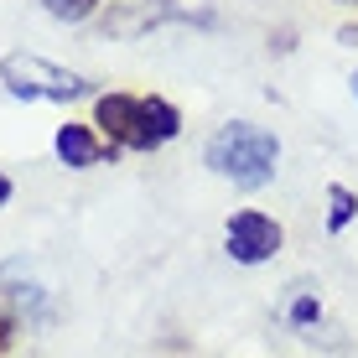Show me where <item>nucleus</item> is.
Returning <instances> with one entry per match:
<instances>
[{
	"label": "nucleus",
	"mask_w": 358,
	"mask_h": 358,
	"mask_svg": "<svg viewBox=\"0 0 358 358\" xmlns=\"http://www.w3.org/2000/svg\"><path fill=\"white\" fill-rule=\"evenodd\" d=\"M353 94H358V73H353Z\"/></svg>",
	"instance_id": "11"
},
{
	"label": "nucleus",
	"mask_w": 358,
	"mask_h": 358,
	"mask_svg": "<svg viewBox=\"0 0 358 358\" xmlns=\"http://www.w3.org/2000/svg\"><path fill=\"white\" fill-rule=\"evenodd\" d=\"M0 203H10V182L6 177H0Z\"/></svg>",
	"instance_id": "9"
},
{
	"label": "nucleus",
	"mask_w": 358,
	"mask_h": 358,
	"mask_svg": "<svg viewBox=\"0 0 358 358\" xmlns=\"http://www.w3.org/2000/svg\"><path fill=\"white\" fill-rule=\"evenodd\" d=\"M94 125L104 130L109 145H130V151H156V145L177 141L182 115L166 99H135V94H104L94 104Z\"/></svg>",
	"instance_id": "1"
},
{
	"label": "nucleus",
	"mask_w": 358,
	"mask_h": 358,
	"mask_svg": "<svg viewBox=\"0 0 358 358\" xmlns=\"http://www.w3.org/2000/svg\"><path fill=\"white\" fill-rule=\"evenodd\" d=\"M6 332H10V322H6V312H0V343H6Z\"/></svg>",
	"instance_id": "10"
},
{
	"label": "nucleus",
	"mask_w": 358,
	"mask_h": 358,
	"mask_svg": "<svg viewBox=\"0 0 358 358\" xmlns=\"http://www.w3.org/2000/svg\"><path fill=\"white\" fill-rule=\"evenodd\" d=\"M275 162H280V141L260 125H244V120L224 125L208 141V166L229 177L234 187H265L275 177Z\"/></svg>",
	"instance_id": "2"
},
{
	"label": "nucleus",
	"mask_w": 358,
	"mask_h": 358,
	"mask_svg": "<svg viewBox=\"0 0 358 358\" xmlns=\"http://www.w3.org/2000/svg\"><path fill=\"white\" fill-rule=\"evenodd\" d=\"M0 78H6V89L16 94V99H73V94H83L78 73L47 63V57H36V52L0 57Z\"/></svg>",
	"instance_id": "3"
},
{
	"label": "nucleus",
	"mask_w": 358,
	"mask_h": 358,
	"mask_svg": "<svg viewBox=\"0 0 358 358\" xmlns=\"http://www.w3.org/2000/svg\"><path fill=\"white\" fill-rule=\"evenodd\" d=\"M327 203H332V208H327V229L343 234V229H348V218L358 213V197H353L348 187H327Z\"/></svg>",
	"instance_id": "6"
},
{
	"label": "nucleus",
	"mask_w": 358,
	"mask_h": 358,
	"mask_svg": "<svg viewBox=\"0 0 358 358\" xmlns=\"http://www.w3.org/2000/svg\"><path fill=\"white\" fill-rule=\"evenodd\" d=\"M317 317H322V306H317V301H312V296H296V301H291V322H296V327H306V322H317Z\"/></svg>",
	"instance_id": "8"
},
{
	"label": "nucleus",
	"mask_w": 358,
	"mask_h": 358,
	"mask_svg": "<svg viewBox=\"0 0 358 358\" xmlns=\"http://www.w3.org/2000/svg\"><path fill=\"white\" fill-rule=\"evenodd\" d=\"M52 145H57V156H63V166H94V162H104V156L115 151L109 141H94L89 125H63Z\"/></svg>",
	"instance_id": "5"
},
{
	"label": "nucleus",
	"mask_w": 358,
	"mask_h": 358,
	"mask_svg": "<svg viewBox=\"0 0 358 358\" xmlns=\"http://www.w3.org/2000/svg\"><path fill=\"white\" fill-rule=\"evenodd\" d=\"M280 239H286L280 224L270 213H260V208H244V213L229 218V255L239 265H265L280 250Z\"/></svg>",
	"instance_id": "4"
},
{
	"label": "nucleus",
	"mask_w": 358,
	"mask_h": 358,
	"mask_svg": "<svg viewBox=\"0 0 358 358\" xmlns=\"http://www.w3.org/2000/svg\"><path fill=\"white\" fill-rule=\"evenodd\" d=\"M42 6L52 10L57 21H83V16L94 10V0H42Z\"/></svg>",
	"instance_id": "7"
}]
</instances>
